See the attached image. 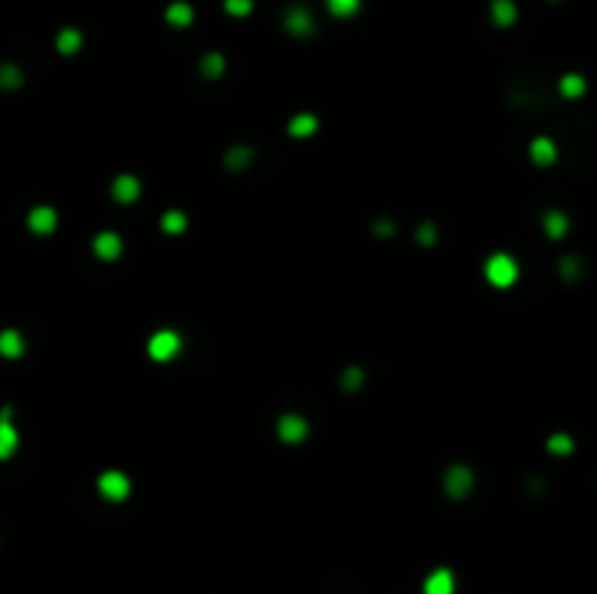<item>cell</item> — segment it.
I'll use <instances>...</instances> for the list:
<instances>
[{
  "label": "cell",
  "instance_id": "1",
  "mask_svg": "<svg viewBox=\"0 0 597 594\" xmlns=\"http://www.w3.org/2000/svg\"><path fill=\"white\" fill-rule=\"evenodd\" d=\"M484 277H487V283L495 286V289H510L518 280V263L504 251L490 253L487 263H484Z\"/></svg>",
  "mask_w": 597,
  "mask_h": 594
},
{
  "label": "cell",
  "instance_id": "2",
  "mask_svg": "<svg viewBox=\"0 0 597 594\" xmlns=\"http://www.w3.org/2000/svg\"><path fill=\"white\" fill-rule=\"evenodd\" d=\"M96 489H100V495L105 501L120 504L131 495V478L120 469H108V472H102L100 478H96Z\"/></svg>",
  "mask_w": 597,
  "mask_h": 594
},
{
  "label": "cell",
  "instance_id": "3",
  "mask_svg": "<svg viewBox=\"0 0 597 594\" xmlns=\"http://www.w3.org/2000/svg\"><path fill=\"white\" fill-rule=\"evenodd\" d=\"M146 350H149V359H152V362L166 364V362H172V359H175V355L181 352V335H178L175 329H158V332L149 338Z\"/></svg>",
  "mask_w": 597,
  "mask_h": 594
},
{
  "label": "cell",
  "instance_id": "4",
  "mask_svg": "<svg viewBox=\"0 0 597 594\" xmlns=\"http://www.w3.org/2000/svg\"><path fill=\"white\" fill-rule=\"evenodd\" d=\"M443 489H446L449 499L460 501V499H467V495L475 489V475L467 463H452L446 469V475H443Z\"/></svg>",
  "mask_w": 597,
  "mask_h": 594
},
{
  "label": "cell",
  "instance_id": "5",
  "mask_svg": "<svg viewBox=\"0 0 597 594\" xmlns=\"http://www.w3.org/2000/svg\"><path fill=\"white\" fill-rule=\"evenodd\" d=\"M277 437L286 446H297L309 437V420L303 414H283L277 420Z\"/></svg>",
  "mask_w": 597,
  "mask_h": 594
},
{
  "label": "cell",
  "instance_id": "6",
  "mask_svg": "<svg viewBox=\"0 0 597 594\" xmlns=\"http://www.w3.org/2000/svg\"><path fill=\"white\" fill-rule=\"evenodd\" d=\"M93 253H96V260H102V263L120 260V256H123V239H120V233H114V230L96 233V236H93Z\"/></svg>",
  "mask_w": 597,
  "mask_h": 594
},
{
  "label": "cell",
  "instance_id": "7",
  "mask_svg": "<svg viewBox=\"0 0 597 594\" xmlns=\"http://www.w3.org/2000/svg\"><path fill=\"white\" fill-rule=\"evenodd\" d=\"M27 227L38 236H50L55 227H59V213H55L50 204H38L27 216Z\"/></svg>",
  "mask_w": 597,
  "mask_h": 594
},
{
  "label": "cell",
  "instance_id": "8",
  "mask_svg": "<svg viewBox=\"0 0 597 594\" xmlns=\"http://www.w3.org/2000/svg\"><path fill=\"white\" fill-rule=\"evenodd\" d=\"M140 192H143V187H140L137 175L123 172L111 181V195H114V202H120V204H134L140 198Z\"/></svg>",
  "mask_w": 597,
  "mask_h": 594
},
{
  "label": "cell",
  "instance_id": "9",
  "mask_svg": "<svg viewBox=\"0 0 597 594\" xmlns=\"http://www.w3.org/2000/svg\"><path fill=\"white\" fill-rule=\"evenodd\" d=\"M21 437H18V428L12 423V408H4L0 411V461H9Z\"/></svg>",
  "mask_w": 597,
  "mask_h": 594
},
{
  "label": "cell",
  "instance_id": "10",
  "mask_svg": "<svg viewBox=\"0 0 597 594\" xmlns=\"http://www.w3.org/2000/svg\"><path fill=\"white\" fill-rule=\"evenodd\" d=\"M457 583L449 568H434L426 580H422V594H455Z\"/></svg>",
  "mask_w": 597,
  "mask_h": 594
},
{
  "label": "cell",
  "instance_id": "11",
  "mask_svg": "<svg viewBox=\"0 0 597 594\" xmlns=\"http://www.w3.org/2000/svg\"><path fill=\"white\" fill-rule=\"evenodd\" d=\"M286 29L292 32V35H297V38H303V35H312V29H315V21H312V12L306 9V6H292L286 12Z\"/></svg>",
  "mask_w": 597,
  "mask_h": 594
},
{
  "label": "cell",
  "instance_id": "12",
  "mask_svg": "<svg viewBox=\"0 0 597 594\" xmlns=\"http://www.w3.org/2000/svg\"><path fill=\"white\" fill-rule=\"evenodd\" d=\"M318 117L309 114V111H303V114H295L292 120H288V134L297 137V140H306V137H312L318 131Z\"/></svg>",
  "mask_w": 597,
  "mask_h": 594
},
{
  "label": "cell",
  "instance_id": "13",
  "mask_svg": "<svg viewBox=\"0 0 597 594\" xmlns=\"http://www.w3.org/2000/svg\"><path fill=\"white\" fill-rule=\"evenodd\" d=\"M530 161L536 166H551L556 161V143L551 140V137H536V140L530 143Z\"/></svg>",
  "mask_w": 597,
  "mask_h": 594
},
{
  "label": "cell",
  "instance_id": "14",
  "mask_svg": "<svg viewBox=\"0 0 597 594\" xmlns=\"http://www.w3.org/2000/svg\"><path fill=\"white\" fill-rule=\"evenodd\" d=\"M24 350H27L24 335L18 329H4V332H0V355H4V359H21Z\"/></svg>",
  "mask_w": 597,
  "mask_h": 594
},
{
  "label": "cell",
  "instance_id": "15",
  "mask_svg": "<svg viewBox=\"0 0 597 594\" xmlns=\"http://www.w3.org/2000/svg\"><path fill=\"white\" fill-rule=\"evenodd\" d=\"M542 227H545V233L551 236V239H563V236L568 233V227H571V222H568V216L563 210H548L542 216Z\"/></svg>",
  "mask_w": 597,
  "mask_h": 594
},
{
  "label": "cell",
  "instance_id": "16",
  "mask_svg": "<svg viewBox=\"0 0 597 594\" xmlns=\"http://www.w3.org/2000/svg\"><path fill=\"white\" fill-rule=\"evenodd\" d=\"M251 161H254L251 146H234V149L224 152V169H230V172H239L245 166H251Z\"/></svg>",
  "mask_w": 597,
  "mask_h": 594
},
{
  "label": "cell",
  "instance_id": "17",
  "mask_svg": "<svg viewBox=\"0 0 597 594\" xmlns=\"http://www.w3.org/2000/svg\"><path fill=\"white\" fill-rule=\"evenodd\" d=\"M82 32L79 29H73V27H67V29H62L59 35H55V50H59L62 55H73V53H79L82 50Z\"/></svg>",
  "mask_w": 597,
  "mask_h": 594
},
{
  "label": "cell",
  "instance_id": "18",
  "mask_svg": "<svg viewBox=\"0 0 597 594\" xmlns=\"http://www.w3.org/2000/svg\"><path fill=\"white\" fill-rule=\"evenodd\" d=\"M192 6L189 4H184V0H175V4H169V9H166V24L169 27H178V29H184V27H189L192 24Z\"/></svg>",
  "mask_w": 597,
  "mask_h": 594
},
{
  "label": "cell",
  "instance_id": "19",
  "mask_svg": "<svg viewBox=\"0 0 597 594\" xmlns=\"http://www.w3.org/2000/svg\"><path fill=\"white\" fill-rule=\"evenodd\" d=\"M492 21H495V27H513L516 24V18H518V12H516V4L513 0H492Z\"/></svg>",
  "mask_w": 597,
  "mask_h": 594
},
{
  "label": "cell",
  "instance_id": "20",
  "mask_svg": "<svg viewBox=\"0 0 597 594\" xmlns=\"http://www.w3.org/2000/svg\"><path fill=\"white\" fill-rule=\"evenodd\" d=\"M224 67H227L224 55L216 53V50L207 53V55H201V62H199V70H201L204 79H219V76H224Z\"/></svg>",
  "mask_w": 597,
  "mask_h": 594
},
{
  "label": "cell",
  "instance_id": "21",
  "mask_svg": "<svg viewBox=\"0 0 597 594\" xmlns=\"http://www.w3.org/2000/svg\"><path fill=\"white\" fill-rule=\"evenodd\" d=\"M161 227H163V233H169V236H181V233L187 230V213H184V210H166V213L161 216Z\"/></svg>",
  "mask_w": 597,
  "mask_h": 594
},
{
  "label": "cell",
  "instance_id": "22",
  "mask_svg": "<svg viewBox=\"0 0 597 594\" xmlns=\"http://www.w3.org/2000/svg\"><path fill=\"white\" fill-rule=\"evenodd\" d=\"M560 93H563L565 99L583 96V93H586V79H583L580 73H565L563 82H560Z\"/></svg>",
  "mask_w": 597,
  "mask_h": 594
},
{
  "label": "cell",
  "instance_id": "23",
  "mask_svg": "<svg viewBox=\"0 0 597 594\" xmlns=\"http://www.w3.org/2000/svg\"><path fill=\"white\" fill-rule=\"evenodd\" d=\"M24 85V73L18 65H0V88L4 91H18Z\"/></svg>",
  "mask_w": 597,
  "mask_h": 594
},
{
  "label": "cell",
  "instance_id": "24",
  "mask_svg": "<svg viewBox=\"0 0 597 594\" xmlns=\"http://www.w3.org/2000/svg\"><path fill=\"white\" fill-rule=\"evenodd\" d=\"M545 446H548L551 454H560V458H565V454L574 451V437H568V434H551Z\"/></svg>",
  "mask_w": 597,
  "mask_h": 594
},
{
  "label": "cell",
  "instance_id": "25",
  "mask_svg": "<svg viewBox=\"0 0 597 594\" xmlns=\"http://www.w3.org/2000/svg\"><path fill=\"white\" fill-rule=\"evenodd\" d=\"M358 6H361V0H326V9L335 18H350L358 12Z\"/></svg>",
  "mask_w": 597,
  "mask_h": 594
},
{
  "label": "cell",
  "instance_id": "26",
  "mask_svg": "<svg viewBox=\"0 0 597 594\" xmlns=\"http://www.w3.org/2000/svg\"><path fill=\"white\" fill-rule=\"evenodd\" d=\"M361 385H364V370L361 367H347L344 376H341V388L347 393H356Z\"/></svg>",
  "mask_w": 597,
  "mask_h": 594
},
{
  "label": "cell",
  "instance_id": "27",
  "mask_svg": "<svg viewBox=\"0 0 597 594\" xmlns=\"http://www.w3.org/2000/svg\"><path fill=\"white\" fill-rule=\"evenodd\" d=\"M560 274H563V280L571 283L580 277V260H574V256H563V263H560Z\"/></svg>",
  "mask_w": 597,
  "mask_h": 594
},
{
  "label": "cell",
  "instance_id": "28",
  "mask_svg": "<svg viewBox=\"0 0 597 594\" xmlns=\"http://www.w3.org/2000/svg\"><path fill=\"white\" fill-rule=\"evenodd\" d=\"M224 9L234 18H245V15H251L254 0H224Z\"/></svg>",
  "mask_w": 597,
  "mask_h": 594
},
{
  "label": "cell",
  "instance_id": "29",
  "mask_svg": "<svg viewBox=\"0 0 597 594\" xmlns=\"http://www.w3.org/2000/svg\"><path fill=\"white\" fill-rule=\"evenodd\" d=\"M417 239H420V245H434L437 242V230H434V225L431 222H422L420 227H417Z\"/></svg>",
  "mask_w": 597,
  "mask_h": 594
},
{
  "label": "cell",
  "instance_id": "30",
  "mask_svg": "<svg viewBox=\"0 0 597 594\" xmlns=\"http://www.w3.org/2000/svg\"><path fill=\"white\" fill-rule=\"evenodd\" d=\"M373 233H379V236H394V233H396V227H394V222L379 219V222H376V227H373Z\"/></svg>",
  "mask_w": 597,
  "mask_h": 594
}]
</instances>
